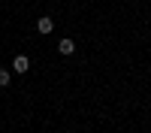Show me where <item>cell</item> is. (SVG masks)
Returning a JSON list of instances; mask_svg holds the SVG:
<instances>
[{"label": "cell", "mask_w": 151, "mask_h": 133, "mask_svg": "<svg viewBox=\"0 0 151 133\" xmlns=\"http://www.w3.org/2000/svg\"><path fill=\"white\" fill-rule=\"evenodd\" d=\"M27 70H30V58H27V55H15V58H12V73L24 76Z\"/></svg>", "instance_id": "1"}, {"label": "cell", "mask_w": 151, "mask_h": 133, "mask_svg": "<svg viewBox=\"0 0 151 133\" xmlns=\"http://www.w3.org/2000/svg\"><path fill=\"white\" fill-rule=\"evenodd\" d=\"M36 30H40L42 36H45V33H52V30H55V21H52V15H40V18H36Z\"/></svg>", "instance_id": "2"}, {"label": "cell", "mask_w": 151, "mask_h": 133, "mask_svg": "<svg viewBox=\"0 0 151 133\" xmlns=\"http://www.w3.org/2000/svg\"><path fill=\"white\" fill-rule=\"evenodd\" d=\"M58 52H60V55H73V52H76V42L70 40V36H64V40L58 42Z\"/></svg>", "instance_id": "3"}, {"label": "cell", "mask_w": 151, "mask_h": 133, "mask_svg": "<svg viewBox=\"0 0 151 133\" xmlns=\"http://www.w3.org/2000/svg\"><path fill=\"white\" fill-rule=\"evenodd\" d=\"M9 82H12V73L9 70H0V88H6Z\"/></svg>", "instance_id": "4"}, {"label": "cell", "mask_w": 151, "mask_h": 133, "mask_svg": "<svg viewBox=\"0 0 151 133\" xmlns=\"http://www.w3.org/2000/svg\"><path fill=\"white\" fill-rule=\"evenodd\" d=\"M0 12H3V3H0Z\"/></svg>", "instance_id": "5"}]
</instances>
